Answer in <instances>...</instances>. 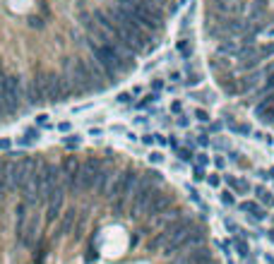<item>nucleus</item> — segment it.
Returning <instances> with one entry per match:
<instances>
[{"instance_id":"nucleus-1","label":"nucleus","mask_w":274,"mask_h":264,"mask_svg":"<svg viewBox=\"0 0 274 264\" xmlns=\"http://www.w3.org/2000/svg\"><path fill=\"white\" fill-rule=\"evenodd\" d=\"M24 96V87H22V77L20 75H5L0 77V111L2 113H17L20 101Z\"/></svg>"},{"instance_id":"nucleus-2","label":"nucleus","mask_w":274,"mask_h":264,"mask_svg":"<svg viewBox=\"0 0 274 264\" xmlns=\"http://www.w3.org/2000/svg\"><path fill=\"white\" fill-rule=\"evenodd\" d=\"M24 135H27L31 142H39V137H41V130H39V127H27V130H24Z\"/></svg>"},{"instance_id":"nucleus-3","label":"nucleus","mask_w":274,"mask_h":264,"mask_svg":"<svg viewBox=\"0 0 274 264\" xmlns=\"http://www.w3.org/2000/svg\"><path fill=\"white\" fill-rule=\"evenodd\" d=\"M29 27H34V29H44V20H41V17H29Z\"/></svg>"},{"instance_id":"nucleus-4","label":"nucleus","mask_w":274,"mask_h":264,"mask_svg":"<svg viewBox=\"0 0 274 264\" xmlns=\"http://www.w3.org/2000/svg\"><path fill=\"white\" fill-rule=\"evenodd\" d=\"M12 147V140L10 137H0V151H10Z\"/></svg>"},{"instance_id":"nucleus-5","label":"nucleus","mask_w":274,"mask_h":264,"mask_svg":"<svg viewBox=\"0 0 274 264\" xmlns=\"http://www.w3.org/2000/svg\"><path fill=\"white\" fill-rule=\"evenodd\" d=\"M17 144H20V147H31V144H34V142H31V140H29L27 135H22V137H20V140H17Z\"/></svg>"},{"instance_id":"nucleus-6","label":"nucleus","mask_w":274,"mask_h":264,"mask_svg":"<svg viewBox=\"0 0 274 264\" xmlns=\"http://www.w3.org/2000/svg\"><path fill=\"white\" fill-rule=\"evenodd\" d=\"M36 122H39L41 127H46V125H48V116H46V113H41V116H36Z\"/></svg>"},{"instance_id":"nucleus-7","label":"nucleus","mask_w":274,"mask_h":264,"mask_svg":"<svg viewBox=\"0 0 274 264\" xmlns=\"http://www.w3.org/2000/svg\"><path fill=\"white\" fill-rule=\"evenodd\" d=\"M58 130H60V132H68V130H70V122H60Z\"/></svg>"}]
</instances>
